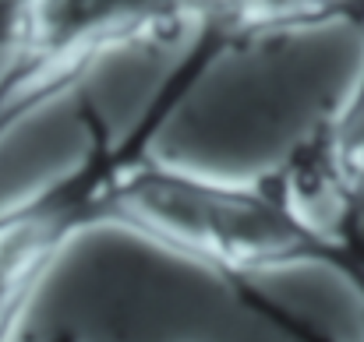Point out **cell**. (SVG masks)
<instances>
[{
    "label": "cell",
    "instance_id": "3957f363",
    "mask_svg": "<svg viewBox=\"0 0 364 342\" xmlns=\"http://www.w3.org/2000/svg\"><path fill=\"white\" fill-rule=\"evenodd\" d=\"M318 134L336 173L364 209V50L354 85L347 89L343 103L329 114V120L318 123Z\"/></svg>",
    "mask_w": 364,
    "mask_h": 342
},
{
    "label": "cell",
    "instance_id": "6da1fadb",
    "mask_svg": "<svg viewBox=\"0 0 364 342\" xmlns=\"http://www.w3.org/2000/svg\"><path fill=\"white\" fill-rule=\"evenodd\" d=\"M247 43L244 28L213 7L188 53L173 64L141 120L124 131V155L114 173L107 223L181 250L230 286L265 279L279 268H329L364 297V254L308 229L283 202L272 173L255 180H223L152 152L156 131L181 110L209 67Z\"/></svg>",
    "mask_w": 364,
    "mask_h": 342
},
{
    "label": "cell",
    "instance_id": "277c9868",
    "mask_svg": "<svg viewBox=\"0 0 364 342\" xmlns=\"http://www.w3.org/2000/svg\"><path fill=\"white\" fill-rule=\"evenodd\" d=\"M46 342H78V339H75L71 332H57V336H50Z\"/></svg>",
    "mask_w": 364,
    "mask_h": 342
},
{
    "label": "cell",
    "instance_id": "7a4b0ae2",
    "mask_svg": "<svg viewBox=\"0 0 364 342\" xmlns=\"http://www.w3.org/2000/svg\"><path fill=\"white\" fill-rule=\"evenodd\" d=\"M85 127L89 148L75 166L0 209V342H18L28 304L71 240L107 223L124 138L96 106H85Z\"/></svg>",
    "mask_w": 364,
    "mask_h": 342
}]
</instances>
